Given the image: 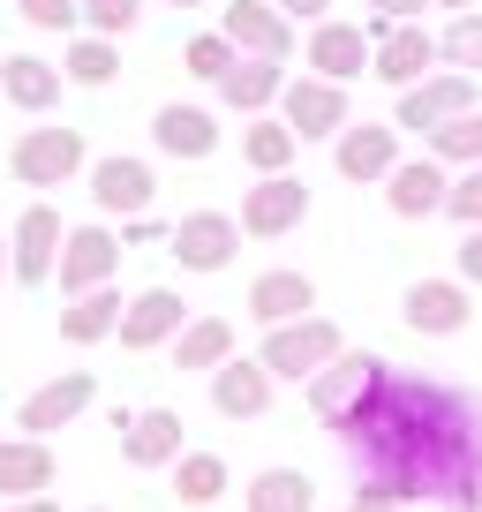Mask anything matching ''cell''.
<instances>
[{"instance_id":"cell-9","label":"cell","mask_w":482,"mask_h":512,"mask_svg":"<svg viewBox=\"0 0 482 512\" xmlns=\"http://www.w3.org/2000/svg\"><path fill=\"white\" fill-rule=\"evenodd\" d=\"M279 392V369L264 362V354H226L219 369H211V407H219L226 422H257L264 407H272Z\"/></svg>"},{"instance_id":"cell-7","label":"cell","mask_w":482,"mask_h":512,"mask_svg":"<svg viewBox=\"0 0 482 512\" xmlns=\"http://www.w3.org/2000/svg\"><path fill=\"white\" fill-rule=\"evenodd\" d=\"M309 219V181L294 174H257V189H241V234L249 241H279Z\"/></svg>"},{"instance_id":"cell-41","label":"cell","mask_w":482,"mask_h":512,"mask_svg":"<svg viewBox=\"0 0 482 512\" xmlns=\"http://www.w3.org/2000/svg\"><path fill=\"white\" fill-rule=\"evenodd\" d=\"M370 16H392V23H415L422 16V0H362Z\"/></svg>"},{"instance_id":"cell-37","label":"cell","mask_w":482,"mask_h":512,"mask_svg":"<svg viewBox=\"0 0 482 512\" xmlns=\"http://www.w3.org/2000/svg\"><path fill=\"white\" fill-rule=\"evenodd\" d=\"M136 16H144V0H83V23H91V31H106V38L136 31Z\"/></svg>"},{"instance_id":"cell-24","label":"cell","mask_w":482,"mask_h":512,"mask_svg":"<svg viewBox=\"0 0 482 512\" xmlns=\"http://www.w3.org/2000/svg\"><path fill=\"white\" fill-rule=\"evenodd\" d=\"M181 430H189L181 407H144V415L121 430V460H129V467H174L181 452H189V445H181Z\"/></svg>"},{"instance_id":"cell-23","label":"cell","mask_w":482,"mask_h":512,"mask_svg":"<svg viewBox=\"0 0 482 512\" xmlns=\"http://www.w3.org/2000/svg\"><path fill=\"white\" fill-rule=\"evenodd\" d=\"M309 309H317V279L309 272H257L241 317H257L264 332H272V324H294V317H309Z\"/></svg>"},{"instance_id":"cell-22","label":"cell","mask_w":482,"mask_h":512,"mask_svg":"<svg viewBox=\"0 0 482 512\" xmlns=\"http://www.w3.org/2000/svg\"><path fill=\"white\" fill-rule=\"evenodd\" d=\"M53 475H61V460H53L46 437H31V430L0 437V505H8V497H46Z\"/></svg>"},{"instance_id":"cell-1","label":"cell","mask_w":482,"mask_h":512,"mask_svg":"<svg viewBox=\"0 0 482 512\" xmlns=\"http://www.w3.org/2000/svg\"><path fill=\"white\" fill-rule=\"evenodd\" d=\"M339 445L400 505L437 497L452 512H482V400L460 384L392 369L385 392L339 430Z\"/></svg>"},{"instance_id":"cell-26","label":"cell","mask_w":482,"mask_h":512,"mask_svg":"<svg viewBox=\"0 0 482 512\" xmlns=\"http://www.w3.org/2000/svg\"><path fill=\"white\" fill-rule=\"evenodd\" d=\"M121 317H129V302H121L113 287L68 294V309H61V339H68V347H98V339L121 332Z\"/></svg>"},{"instance_id":"cell-33","label":"cell","mask_w":482,"mask_h":512,"mask_svg":"<svg viewBox=\"0 0 482 512\" xmlns=\"http://www.w3.org/2000/svg\"><path fill=\"white\" fill-rule=\"evenodd\" d=\"M422 144H430V151H437L445 166H482V113H460V121L430 128Z\"/></svg>"},{"instance_id":"cell-17","label":"cell","mask_w":482,"mask_h":512,"mask_svg":"<svg viewBox=\"0 0 482 512\" xmlns=\"http://www.w3.org/2000/svg\"><path fill=\"white\" fill-rule=\"evenodd\" d=\"M181 332H189V302H181L174 287H144L129 302V317H121V332H113V339H121L129 354H151V347H174Z\"/></svg>"},{"instance_id":"cell-18","label":"cell","mask_w":482,"mask_h":512,"mask_svg":"<svg viewBox=\"0 0 482 512\" xmlns=\"http://www.w3.org/2000/svg\"><path fill=\"white\" fill-rule=\"evenodd\" d=\"M219 31L241 53H264V61H287L294 53V16L279 0H234V8H219Z\"/></svg>"},{"instance_id":"cell-35","label":"cell","mask_w":482,"mask_h":512,"mask_svg":"<svg viewBox=\"0 0 482 512\" xmlns=\"http://www.w3.org/2000/svg\"><path fill=\"white\" fill-rule=\"evenodd\" d=\"M445 61H452V68H467V76H482V16H475V8H460V16H452V31H445Z\"/></svg>"},{"instance_id":"cell-12","label":"cell","mask_w":482,"mask_h":512,"mask_svg":"<svg viewBox=\"0 0 482 512\" xmlns=\"http://www.w3.org/2000/svg\"><path fill=\"white\" fill-rule=\"evenodd\" d=\"M332 166L339 181H385L400 166V121H347L332 136Z\"/></svg>"},{"instance_id":"cell-27","label":"cell","mask_w":482,"mask_h":512,"mask_svg":"<svg viewBox=\"0 0 482 512\" xmlns=\"http://www.w3.org/2000/svg\"><path fill=\"white\" fill-rule=\"evenodd\" d=\"M61 68L53 61H38V53H8V61H0V98H8V106H23V113H46L53 98H61Z\"/></svg>"},{"instance_id":"cell-2","label":"cell","mask_w":482,"mask_h":512,"mask_svg":"<svg viewBox=\"0 0 482 512\" xmlns=\"http://www.w3.org/2000/svg\"><path fill=\"white\" fill-rule=\"evenodd\" d=\"M385 377H392V362L385 354H370V347H339L332 362L317 369V377H309V415L324 422V430H347L354 415H362V407L377 400V392H385Z\"/></svg>"},{"instance_id":"cell-47","label":"cell","mask_w":482,"mask_h":512,"mask_svg":"<svg viewBox=\"0 0 482 512\" xmlns=\"http://www.w3.org/2000/svg\"><path fill=\"white\" fill-rule=\"evenodd\" d=\"M91 512H98V505H91Z\"/></svg>"},{"instance_id":"cell-43","label":"cell","mask_w":482,"mask_h":512,"mask_svg":"<svg viewBox=\"0 0 482 512\" xmlns=\"http://www.w3.org/2000/svg\"><path fill=\"white\" fill-rule=\"evenodd\" d=\"M0 512H61V505H53V497H8Z\"/></svg>"},{"instance_id":"cell-13","label":"cell","mask_w":482,"mask_h":512,"mask_svg":"<svg viewBox=\"0 0 482 512\" xmlns=\"http://www.w3.org/2000/svg\"><path fill=\"white\" fill-rule=\"evenodd\" d=\"M91 204H98V219H144L151 204H159V174H151L144 159H98L91 166Z\"/></svg>"},{"instance_id":"cell-46","label":"cell","mask_w":482,"mask_h":512,"mask_svg":"<svg viewBox=\"0 0 482 512\" xmlns=\"http://www.w3.org/2000/svg\"><path fill=\"white\" fill-rule=\"evenodd\" d=\"M166 8H211V0H166Z\"/></svg>"},{"instance_id":"cell-39","label":"cell","mask_w":482,"mask_h":512,"mask_svg":"<svg viewBox=\"0 0 482 512\" xmlns=\"http://www.w3.org/2000/svg\"><path fill=\"white\" fill-rule=\"evenodd\" d=\"M347 512H407V505H400L392 490H377V482H362V490L347 497Z\"/></svg>"},{"instance_id":"cell-11","label":"cell","mask_w":482,"mask_h":512,"mask_svg":"<svg viewBox=\"0 0 482 512\" xmlns=\"http://www.w3.org/2000/svg\"><path fill=\"white\" fill-rule=\"evenodd\" d=\"M279 113L294 121V136L302 144H317V136H339L347 128V83H332V76H287V91H279Z\"/></svg>"},{"instance_id":"cell-19","label":"cell","mask_w":482,"mask_h":512,"mask_svg":"<svg viewBox=\"0 0 482 512\" xmlns=\"http://www.w3.org/2000/svg\"><path fill=\"white\" fill-rule=\"evenodd\" d=\"M61 249H68V226L53 204H31L16 219V287H46L61 272Z\"/></svg>"},{"instance_id":"cell-40","label":"cell","mask_w":482,"mask_h":512,"mask_svg":"<svg viewBox=\"0 0 482 512\" xmlns=\"http://www.w3.org/2000/svg\"><path fill=\"white\" fill-rule=\"evenodd\" d=\"M460 279L482 287V226H467V241H460Z\"/></svg>"},{"instance_id":"cell-44","label":"cell","mask_w":482,"mask_h":512,"mask_svg":"<svg viewBox=\"0 0 482 512\" xmlns=\"http://www.w3.org/2000/svg\"><path fill=\"white\" fill-rule=\"evenodd\" d=\"M0 279H16V234H0Z\"/></svg>"},{"instance_id":"cell-6","label":"cell","mask_w":482,"mask_h":512,"mask_svg":"<svg viewBox=\"0 0 482 512\" xmlns=\"http://www.w3.org/2000/svg\"><path fill=\"white\" fill-rule=\"evenodd\" d=\"M241 249V219H226V211H189L181 226H166V256H174L181 272H226Z\"/></svg>"},{"instance_id":"cell-30","label":"cell","mask_w":482,"mask_h":512,"mask_svg":"<svg viewBox=\"0 0 482 512\" xmlns=\"http://www.w3.org/2000/svg\"><path fill=\"white\" fill-rule=\"evenodd\" d=\"M61 76L76 83V91H106V83L121 76V53H113V38H106V31H83V38H68V53H61Z\"/></svg>"},{"instance_id":"cell-4","label":"cell","mask_w":482,"mask_h":512,"mask_svg":"<svg viewBox=\"0 0 482 512\" xmlns=\"http://www.w3.org/2000/svg\"><path fill=\"white\" fill-rule=\"evenodd\" d=\"M339 347H347V339H339V324L309 309V317H294V324H272L257 354H264V362L279 369V377H294V384H302V377H317V369L332 362Z\"/></svg>"},{"instance_id":"cell-8","label":"cell","mask_w":482,"mask_h":512,"mask_svg":"<svg viewBox=\"0 0 482 512\" xmlns=\"http://www.w3.org/2000/svg\"><path fill=\"white\" fill-rule=\"evenodd\" d=\"M121 249L129 241L113 234L106 219H91V226H68V249H61V294H91V287H113V272H121Z\"/></svg>"},{"instance_id":"cell-34","label":"cell","mask_w":482,"mask_h":512,"mask_svg":"<svg viewBox=\"0 0 482 512\" xmlns=\"http://www.w3.org/2000/svg\"><path fill=\"white\" fill-rule=\"evenodd\" d=\"M234 61H241V46H234L226 31H204V38H189V46H181V68H189V76H204V83H219Z\"/></svg>"},{"instance_id":"cell-16","label":"cell","mask_w":482,"mask_h":512,"mask_svg":"<svg viewBox=\"0 0 482 512\" xmlns=\"http://www.w3.org/2000/svg\"><path fill=\"white\" fill-rule=\"evenodd\" d=\"M445 196H452V166L437 159V151H422V159H400V166L385 174L392 219H437V211H445Z\"/></svg>"},{"instance_id":"cell-15","label":"cell","mask_w":482,"mask_h":512,"mask_svg":"<svg viewBox=\"0 0 482 512\" xmlns=\"http://www.w3.org/2000/svg\"><path fill=\"white\" fill-rule=\"evenodd\" d=\"M91 400H98V377H91V369H61V377H46L31 400L16 407V430L53 437V430H68V422H76Z\"/></svg>"},{"instance_id":"cell-25","label":"cell","mask_w":482,"mask_h":512,"mask_svg":"<svg viewBox=\"0 0 482 512\" xmlns=\"http://www.w3.org/2000/svg\"><path fill=\"white\" fill-rule=\"evenodd\" d=\"M279 91H287V61H264V53H241V61L219 76V98L234 113H272Z\"/></svg>"},{"instance_id":"cell-20","label":"cell","mask_w":482,"mask_h":512,"mask_svg":"<svg viewBox=\"0 0 482 512\" xmlns=\"http://www.w3.org/2000/svg\"><path fill=\"white\" fill-rule=\"evenodd\" d=\"M445 61V38H430L422 23H392L385 38H377V83H392V91H407V83H422L430 68Z\"/></svg>"},{"instance_id":"cell-10","label":"cell","mask_w":482,"mask_h":512,"mask_svg":"<svg viewBox=\"0 0 482 512\" xmlns=\"http://www.w3.org/2000/svg\"><path fill=\"white\" fill-rule=\"evenodd\" d=\"M460 113H475V76H467V68H445V76L407 83V91H400V113H392V121L415 128V136H430V128L460 121Z\"/></svg>"},{"instance_id":"cell-21","label":"cell","mask_w":482,"mask_h":512,"mask_svg":"<svg viewBox=\"0 0 482 512\" xmlns=\"http://www.w3.org/2000/svg\"><path fill=\"white\" fill-rule=\"evenodd\" d=\"M151 144H159L166 159H181V166H204L211 151H219V113H204V106H159V113H151Z\"/></svg>"},{"instance_id":"cell-38","label":"cell","mask_w":482,"mask_h":512,"mask_svg":"<svg viewBox=\"0 0 482 512\" xmlns=\"http://www.w3.org/2000/svg\"><path fill=\"white\" fill-rule=\"evenodd\" d=\"M445 219L482 226V166H460V181H452V196H445Z\"/></svg>"},{"instance_id":"cell-29","label":"cell","mask_w":482,"mask_h":512,"mask_svg":"<svg viewBox=\"0 0 482 512\" xmlns=\"http://www.w3.org/2000/svg\"><path fill=\"white\" fill-rule=\"evenodd\" d=\"M241 505L249 512H309L317 505V482H309L302 467H264V475L241 490Z\"/></svg>"},{"instance_id":"cell-42","label":"cell","mask_w":482,"mask_h":512,"mask_svg":"<svg viewBox=\"0 0 482 512\" xmlns=\"http://www.w3.org/2000/svg\"><path fill=\"white\" fill-rule=\"evenodd\" d=\"M279 8H287V16H309V23L332 16V0H279Z\"/></svg>"},{"instance_id":"cell-5","label":"cell","mask_w":482,"mask_h":512,"mask_svg":"<svg viewBox=\"0 0 482 512\" xmlns=\"http://www.w3.org/2000/svg\"><path fill=\"white\" fill-rule=\"evenodd\" d=\"M400 317H407L415 339H452V332L475 324V287H467L460 272H452V279H415L407 302H400Z\"/></svg>"},{"instance_id":"cell-32","label":"cell","mask_w":482,"mask_h":512,"mask_svg":"<svg viewBox=\"0 0 482 512\" xmlns=\"http://www.w3.org/2000/svg\"><path fill=\"white\" fill-rule=\"evenodd\" d=\"M226 490H234V475H226L219 452H181L174 460V497L181 505H219Z\"/></svg>"},{"instance_id":"cell-36","label":"cell","mask_w":482,"mask_h":512,"mask_svg":"<svg viewBox=\"0 0 482 512\" xmlns=\"http://www.w3.org/2000/svg\"><path fill=\"white\" fill-rule=\"evenodd\" d=\"M16 16L31 31H76L83 23V0H16Z\"/></svg>"},{"instance_id":"cell-3","label":"cell","mask_w":482,"mask_h":512,"mask_svg":"<svg viewBox=\"0 0 482 512\" xmlns=\"http://www.w3.org/2000/svg\"><path fill=\"white\" fill-rule=\"evenodd\" d=\"M83 166H91L83 128H23L16 144H8V174H16L23 189H68Z\"/></svg>"},{"instance_id":"cell-28","label":"cell","mask_w":482,"mask_h":512,"mask_svg":"<svg viewBox=\"0 0 482 512\" xmlns=\"http://www.w3.org/2000/svg\"><path fill=\"white\" fill-rule=\"evenodd\" d=\"M294 151H302V136H294L287 113H249V128H241V159L257 166V174H287Z\"/></svg>"},{"instance_id":"cell-14","label":"cell","mask_w":482,"mask_h":512,"mask_svg":"<svg viewBox=\"0 0 482 512\" xmlns=\"http://www.w3.org/2000/svg\"><path fill=\"white\" fill-rule=\"evenodd\" d=\"M317 76H332V83H354V76H370L377 68V38H370V23H339V16H324L317 31H309V53H302Z\"/></svg>"},{"instance_id":"cell-45","label":"cell","mask_w":482,"mask_h":512,"mask_svg":"<svg viewBox=\"0 0 482 512\" xmlns=\"http://www.w3.org/2000/svg\"><path fill=\"white\" fill-rule=\"evenodd\" d=\"M430 8H475V0H430Z\"/></svg>"},{"instance_id":"cell-31","label":"cell","mask_w":482,"mask_h":512,"mask_svg":"<svg viewBox=\"0 0 482 512\" xmlns=\"http://www.w3.org/2000/svg\"><path fill=\"white\" fill-rule=\"evenodd\" d=\"M226 354H234V324L226 317H189V332L174 339V369H204L211 377Z\"/></svg>"}]
</instances>
